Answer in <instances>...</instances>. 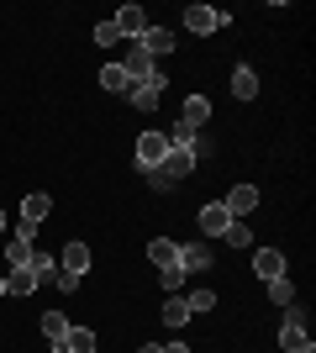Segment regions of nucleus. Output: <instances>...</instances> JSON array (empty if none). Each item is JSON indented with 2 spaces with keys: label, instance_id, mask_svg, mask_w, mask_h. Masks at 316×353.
Segmentation results:
<instances>
[{
  "label": "nucleus",
  "instance_id": "f257e3e1",
  "mask_svg": "<svg viewBox=\"0 0 316 353\" xmlns=\"http://www.w3.org/2000/svg\"><path fill=\"white\" fill-rule=\"evenodd\" d=\"M164 69H153V74H143V79H132L127 85V101L137 105V111H158V101H164Z\"/></svg>",
  "mask_w": 316,
  "mask_h": 353
},
{
  "label": "nucleus",
  "instance_id": "f03ea898",
  "mask_svg": "<svg viewBox=\"0 0 316 353\" xmlns=\"http://www.w3.org/2000/svg\"><path fill=\"white\" fill-rule=\"evenodd\" d=\"M32 232H37V227H27V221H21V227L6 237V264H11V269H27V264H32V253H37V248H32Z\"/></svg>",
  "mask_w": 316,
  "mask_h": 353
},
{
  "label": "nucleus",
  "instance_id": "7ed1b4c3",
  "mask_svg": "<svg viewBox=\"0 0 316 353\" xmlns=\"http://www.w3.org/2000/svg\"><path fill=\"white\" fill-rule=\"evenodd\" d=\"M185 27L196 32V37H211V32L227 27V11H216V6H190V11H185Z\"/></svg>",
  "mask_w": 316,
  "mask_h": 353
},
{
  "label": "nucleus",
  "instance_id": "20e7f679",
  "mask_svg": "<svg viewBox=\"0 0 316 353\" xmlns=\"http://www.w3.org/2000/svg\"><path fill=\"white\" fill-rule=\"evenodd\" d=\"M164 153H169V137L164 132H143V137H137V169H158Z\"/></svg>",
  "mask_w": 316,
  "mask_h": 353
},
{
  "label": "nucleus",
  "instance_id": "39448f33",
  "mask_svg": "<svg viewBox=\"0 0 316 353\" xmlns=\"http://www.w3.org/2000/svg\"><path fill=\"white\" fill-rule=\"evenodd\" d=\"M222 206H227V216H232V221L248 216V211H258V185H232Z\"/></svg>",
  "mask_w": 316,
  "mask_h": 353
},
{
  "label": "nucleus",
  "instance_id": "423d86ee",
  "mask_svg": "<svg viewBox=\"0 0 316 353\" xmlns=\"http://www.w3.org/2000/svg\"><path fill=\"white\" fill-rule=\"evenodd\" d=\"M111 21H116V32H121V37H132V43L148 32V11H143V6H121Z\"/></svg>",
  "mask_w": 316,
  "mask_h": 353
},
{
  "label": "nucleus",
  "instance_id": "0eeeda50",
  "mask_svg": "<svg viewBox=\"0 0 316 353\" xmlns=\"http://www.w3.org/2000/svg\"><path fill=\"white\" fill-rule=\"evenodd\" d=\"M180 269H185V274L211 269V243H206V237H200V243H180Z\"/></svg>",
  "mask_w": 316,
  "mask_h": 353
},
{
  "label": "nucleus",
  "instance_id": "6e6552de",
  "mask_svg": "<svg viewBox=\"0 0 316 353\" xmlns=\"http://www.w3.org/2000/svg\"><path fill=\"white\" fill-rule=\"evenodd\" d=\"M253 274H258L264 285L280 280V274H285V253H280V248H258V253H253Z\"/></svg>",
  "mask_w": 316,
  "mask_h": 353
},
{
  "label": "nucleus",
  "instance_id": "1a4fd4ad",
  "mask_svg": "<svg viewBox=\"0 0 316 353\" xmlns=\"http://www.w3.org/2000/svg\"><path fill=\"white\" fill-rule=\"evenodd\" d=\"M137 48H143L148 59H164V53H174V32L169 27H148L143 37H137Z\"/></svg>",
  "mask_w": 316,
  "mask_h": 353
},
{
  "label": "nucleus",
  "instance_id": "9d476101",
  "mask_svg": "<svg viewBox=\"0 0 316 353\" xmlns=\"http://www.w3.org/2000/svg\"><path fill=\"white\" fill-rule=\"evenodd\" d=\"M48 216H53V195H43V190H32L27 201H21V221H27V227H43Z\"/></svg>",
  "mask_w": 316,
  "mask_h": 353
},
{
  "label": "nucleus",
  "instance_id": "9b49d317",
  "mask_svg": "<svg viewBox=\"0 0 316 353\" xmlns=\"http://www.w3.org/2000/svg\"><path fill=\"white\" fill-rule=\"evenodd\" d=\"M227 227H232V216H227V206H222V201L200 206V237H222Z\"/></svg>",
  "mask_w": 316,
  "mask_h": 353
},
{
  "label": "nucleus",
  "instance_id": "f8f14e48",
  "mask_svg": "<svg viewBox=\"0 0 316 353\" xmlns=\"http://www.w3.org/2000/svg\"><path fill=\"white\" fill-rule=\"evenodd\" d=\"M180 121L190 127V132H200V127L211 121V101H206V95H190V101L180 105Z\"/></svg>",
  "mask_w": 316,
  "mask_h": 353
},
{
  "label": "nucleus",
  "instance_id": "ddd939ff",
  "mask_svg": "<svg viewBox=\"0 0 316 353\" xmlns=\"http://www.w3.org/2000/svg\"><path fill=\"white\" fill-rule=\"evenodd\" d=\"M148 264L174 269V264H180V243H169V237H153V243H148Z\"/></svg>",
  "mask_w": 316,
  "mask_h": 353
},
{
  "label": "nucleus",
  "instance_id": "4468645a",
  "mask_svg": "<svg viewBox=\"0 0 316 353\" xmlns=\"http://www.w3.org/2000/svg\"><path fill=\"white\" fill-rule=\"evenodd\" d=\"M43 338L53 343V348H63V338H69V316H63V311H43Z\"/></svg>",
  "mask_w": 316,
  "mask_h": 353
},
{
  "label": "nucleus",
  "instance_id": "2eb2a0df",
  "mask_svg": "<svg viewBox=\"0 0 316 353\" xmlns=\"http://www.w3.org/2000/svg\"><path fill=\"white\" fill-rule=\"evenodd\" d=\"M127 85H132V74L121 69V63H105V69H101V90H111V95H127Z\"/></svg>",
  "mask_w": 316,
  "mask_h": 353
},
{
  "label": "nucleus",
  "instance_id": "dca6fc26",
  "mask_svg": "<svg viewBox=\"0 0 316 353\" xmlns=\"http://www.w3.org/2000/svg\"><path fill=\"white\" fill-rule=\"evenodd\" d=\"M232 95H238V101H258V74L238 69V74H232Z\"/></svg>",
  "mask_w": 316,
  "mask_h": 353
},
{
  "label": "nucleus",
  "instance_id": "f3484780",
  "mask_svg": "<svg viewBox=\"0 0 316 353\" xmlns=\"http://www.w3.org/2000/svg\"><path fill=\"white\" fill-rule=\"evenodd\" d=\"M37 290V274H32V269H11V274H6V295H32Z\"/></svg>",
  "mask_w": 316,
  "mask_h": 353
},
{
  "label": "nucleus",
  "instance_id": "a211bd4d",
  "mask_svg": "<svg viewBox=\"0 0 316 353\" xmlns=\"http://www.w3.org/2000/svg\"><path fill=\"white\" fill-rule=\"evenodd\" d=\"M63 353H95V332H90V327H69Z\"/></svg>",
  "mask_w": 316,
  "mask_h": 353
},
{
  "label": "nucleus",
  "instance_id": "6ab92c4d",
  "mask_svg": "<svg viewBox=\"0 0 316 353\" xmlns=\"http://www.w3.org/2000/svg\"><path fill=\"white\" fill-rule=\"evenodd\" d=\"M121 69L132 74V79H143V74H153V69H158V63H153V59H148V53H143V48H137V43H132V53H127V59H121Z\"/></svg>",
  "mask_w": 316,
  "mask_h": 353
},
{
  "label": "nucleus",
  "instance_id": "aec40b11",
  "mask_svg": "<svg viewBox=\"0 0 316 353\" xmlns=\"http://www.w3.org/2000/svg\"><path fill=\"white\" fill-rule=\"evenodd\" d=\"M59 269H74V274H85V269H90V248H85V243H69Z\"/></svg>",
  "mask_w": 316,
  "mask_h": 353
},
{
  "label": "nucleus",
  "instance_id": "412c9836",
  "mask_svg": "<svg viewBox=\"0 0 316 353\" xmlns=\"http://www.w3.org/2000/svg\"><path fill=\"white\" fill-rule=\"evenodd\" d=\"M164 322H169V327H185V322H190V306H185V295H169V301H164Z\"/></svg>",
  "mask_w": 316,
  "mask_h": 353
},
{
  "label": "nucleus",
  "instance_id": "4be33fe9",
  "mask_svg": "<svg viewBox=\"0 0 316 353\" xmlns=\"http://www.w3.org/2000/svg\"><path fill=\"white\" fill-rule=\"evenodd\" d=\"M32 274H37V285H48V280H53V274H59V264H53V253H32Z\"/></svg>",
  "mask_w": 316,
  "mask_h": 353
},
{
  "label": "nucleus",
  "instance_id": "5701e85b",
  "mask_svg": "<svg viewBox=\"0 0 316 353\" xmlns=\"http://www.w3.org/2000/svg\"><path fill=\"white\" fill-rule=\"evenodd\" d=\"M269 301H274V306H295V285H290L285 274H280V280H269Z\"/></svg>",
  "mask_w": 316,
  "mask_h": 353
},
{
  "label": "nucleus",
  "instance_id": "b1692460",
  "mask_svg": "<svg viewBox=\"0 0 316 353\" xmlns=\"http://www.w3.org/2000/svg\"><path fill=\"white\" fill-rule=\"evenodd\" d=\"M222 243H227V248H248V243H253V232H248L242 221H232V227L222 232Z\"/></svg>",
  "mask_w": 316,
  "mask_h": 353
},
{
  "label": "nucleus",
  "instance_id": "393cba45",
  "mask_svg": "<svg viewBox=\"0 0 316 353\" xmlns=\"http://www.w3.org/2000/svg\"><path fill=\"white\" fill-rule=\"evenodd\" d=\"M116 43H121L116 21H95V48H116Z\"/></svg>",
  "mask_w": 316,
  "mask_h": 353
},
{
  "label": "nucleus",
  "instance_id": "a878e982",
  "mask_svg": "<svg viewBox=\"0 0 316 353\" xmlns=\"http://www.w3.org/2000/svg\"><path fill=\"white\" fill-rule=\"evenodd\" d=\"M185 306H190V316H196V311H211V306H216V295H211V290H190V295H185Z\"/></svg>",
  "mask_w": 316,
  "mask_h": 353
},
{
  "label": "nucleus",
  "instance_id": "bb28decb",
  "mask_svg": "<svg viewBox=\"0 0 316 353\" xmlns=\"http://www.w3.org/2000/svg\"><path fill=\"white\" fill-rule=\"evenodd\" d=\"M53 280H59V290H63V295H74V290H79V280H85V274H74V269H59V274H53Z\"/></svg>",
  "mask_w": 316,
  "mask_h": 353
},
{
  "label": "nucleus",
  "instance_id": "cd10ccee",
  "mask_svg": "<svg viewBox=\"0 0 316 353\" xmlns=\"http://www.w3.org/2000/svg\"><path fill=\"white\" fill-rule=\"evenodd\" d=\"M180 285H185V269H180V264L164 269V290H169V295H180Z\"/></svg>",
  "mask_w": 316,
  "mask_h": 353
},
{
  "label": "nucleus",
  "instance_id": "c85d7f7f",
  "mask_svg": "<svg viewBox=\"0 0 316 353\" xmlns=\"http://www.w3.org/2000/svg\"><path fill=\"white\" fill-rule=\"evenodd\" d=\"M137 353H164V343H148V348H137Z\"/></svg>",
  "mask_w": 316,
  "mask_h": 353
},
{
  "label": "nucleus",
  "instance_id": "c756f323",
  "mask_svg": "<svg viewBox=\"0 0 316 353\" xmlns=\"http://www.w3.org/2000/svg\"><path fill=\"white\" fill-rule=\"evenodd\" d=\"M164 353H190V348H185V343H169V348Z\"/></svg>",
  "mask_w": 316,
  "mask_h": 353
},
{
  "label": "nucleus",
  "instance_id": "7c9ffc66",
  "mask_svg": "<svg viewBox=\"0 0 316 353\" xmlns=\"http://www.w3.org/2000/svg\"><path fill=\"white\" fill-rule=\"evenodd\" d=\"M0 232H6V211H0Z\"/></svg>",
  "mask_w": 316,
  "mask_h": 353
},
{
  "label": "nucleus",
  "instance_id": "2f4dec72",
  "mask_svg": "<svg viewBox=\"0 0 316 353\" xmlns=\"http://www.w3.org/2000/svg\"><path fill=\"white\" fill-rule=\"evenodd\" d=\"M0 295H6V274H0Z\"/></svg>",
  "mask_w": 316,
  "mask_h": 353
}]
</instances>
